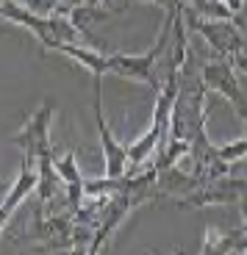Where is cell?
Instances as JSON below:
<instances>
[{"instance_id": "1", "label": "cell", "mask_w": 247, "mask_h": 255, "mask_svg": "<svg viewBox=\"0 0 247 255\" xmlns=\"http://www.w3.org/2000/svg\"><path fill=\"white\" fill-rule=\"evenodd\" d=\"M184 19H186L189 28L203 33V39L211 45V50H214L217 56L228 58V56H234V53H239L247 47V36H245V31L239 28L236 19H200L186 8V3H184Z\"/></svg>"}, {"instance_id": "2", "label": "cell", "mask_w": 247, "mask_h": 255, "mask_svg": "<svg viewBox=\"0 0 247 255\" xmlns=\"http://www.w3.org/2000/svg\"><path fill=\"white\" fill-rule=\"evenodd\" d=\"M53 111H56V103L53 100H44V106H39L36 114L22 125L17 136H14V144L22 150V166H33L36 164V155L42 150L50 147V139H47V130H50V120H53Z\"/></svg>"}, {"instance_id": "3", "label": "cell", "mask_w": 247, "mask_h": 255, "mask_svg": "<svg viewBox=\"0 0 247 255\" xmlns=\"http://www.w3.org/2000/svg\"><path fill=\"white\" fill-rule=\"evenodd\" d=\"M95 122H97V133H100V147H103V164H106L108 178H120L128 172V150L125 144L114 139V133L108 130L106 114H103V78H95Z\"/></svg>"}, {"instance_id": "4", "label": "cell", "mask_w": 247, "mask_h": 255, "mask_svg": "<svg viewBox=\"0 0 247 255\" xmlns=\"http://www.w3.org/2000/svg\"><path fill=\"white\" fill-rule=\"evenodd\" d=\"M47 47H53V50L64 53V56L75 58V61L81 64V67H86L95 78H103L108 72V53L83 47V45H78V42H50Z\"/></svg>"}, {"instance_id": "5", "label": "cell", "mask_w": 247, "mask_h": 255, "mask_svg": "<svg viewBox=\"0 0 247 255\" xmlns=\"http://www.w3.org/2000/svg\"><path fill=\"white\" fill-rule=\"evenodd\" d=\"M189 155V141L186 139H167L159 147V158H156V169H167V166H175L178 158Z\"/></svg>"}, {"instance_id": "6", "label": "cell", "mask_w": 247, "mask_h": 255, "mask_svg": "<svg viewBox=\"0 0 247 255\" xmlns=\"http://www.w3.org/2000/svg\"><path fill=\"white\" fill-rule=\"evenodd\" d=\"M53 166H56V175L61 178V183L64 186H78V183H83V175H81V169H78V164H75V153H64L61 158H53Z\"/></svg>"}, {"instance_id": "7", "label": "cell", "mask_w": 247, "mask_h": 255, "mask_svg": "<svg viewBox=\"0 0 247 255\" xmlns=\"http://www.w3.org/2000/svg\"><path fill=\"white\" fill-rule=\"evenodd\" d=\"M217 153H220L222 161H228V164H236V161H242V158L247 155V133L242 136V139L228 141V144H220V147H217Z\"/></svg>"}, {"instance_id": "8", "label": "cell", "mask_w": 247, "mask_h": 255, "mask_svg": "<svg viewBox=\"0 0 247 255\" xmlns=\"http://www.w3.org/2000/svg\"><path fill=\"white\" fill-rule=\"evenodd\" d=\"M125 3H156L164 11H178V8L184 6V0H125Z\"/></svg>"}, {"instance_id": "9", "label": "cell", "mask_w": 247, "mask_h": 255, "mask_svg": "<svg viewBox=\"0 0 247 255\" xmlns=\"http://www.w3.org/2000/svg\"><path fill=\"white\" fill-rule=\"evenodd\" d=\"M228 61H231V67H234L236 72L247 75V47H245V50H239V53H234V56H228Z\"/></svg>"}, {"instance_id": "10", "label": "cell", "mask_w": 247, "mask_h": 255, "mask_svg": "<svg viewBox=\"0 0 247 255\" xmlns=\"http://www.w3.org/2000/svg\"><path fill=\"white\" fill-rule=\"evenodd\" d=\"M239 211H242V222H245V233H247V194H242L239 197Z\"/></svg>"}, {"instance_id": "11", "label": "cell", "mask_w": 247, "mask_h": 255, "mask_svg": "<svg viewBox=\"0 0 247 255\" xmlns=\"http://www.w3.org/2000/svg\"><path fill=\"white\" fill-rule=\"evenodd\" d=\"M8 219H11V211L0 205V233H3V228H6V222H8Z\"/></svg>"}, {"instance_id": "12", "label": "cell", "mask_w": 247, "mask_h": 255, "mask_svg": "<svg viewBox=\"0 0 247 255\" xmlns=\"http://www.w3.org/2000/svg\"><path fill=\"white\" fill-rule=\"evenodd\" d=\"M56 3H58L61 8H67V11H70V8H72V6H78L81 0H56Z\"/></svg>"}, {"instance_id": "13", "label": "cell", "mask_w": 247, "mask_h": 255, "mask_svg": "<svg viewBox=\"0 0 247 255\" xmlns=\"http://www.w3.org/2000/svg\"><path fill=\"white\" fill-rule=\"evenodd\" d=\"M239 28H242V31H245V36H247V25H242V22H239Z\"/></svg>"}, {"instance_id": "14", "label": "cell", "mask_w": 247, "mask_h": 255, "mask_svg": "<svg viewBox=\"0 0 247 255\" xmlns=\"http://www.w3.org/2000/svg\"><path fill=\"white\" fill-rule=\"evenodd\" d=\"M242 164H245V166H247V155H245V158H242Z\"/></svg>"}, {"instance_id": "15", "label": "cell", "mask_w": 247, "mask_h": 255, "mask_svg": "<svg viewBox=\"0 0 247 255\" xmlns=\"http://www.w3.org/2000/svg\"><path fill=\"white\" fill-rule=\"evenodd\" d=\"M0 3H3V0H0Z\"/></svg>"}]
</instances>
